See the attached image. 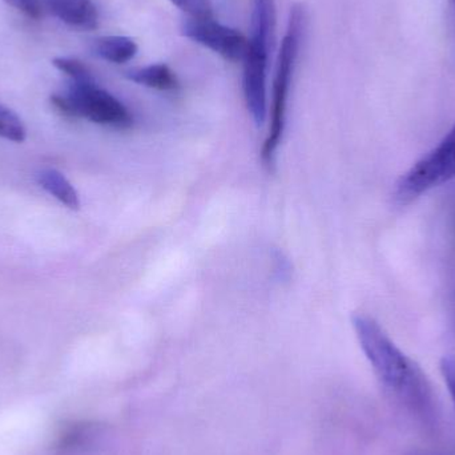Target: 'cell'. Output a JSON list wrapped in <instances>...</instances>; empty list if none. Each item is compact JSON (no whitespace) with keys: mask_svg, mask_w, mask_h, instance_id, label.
<instances>
[{"mask_svg":"<svg viewBox=\"0 0 455 455\" xmlns=\"http://www.w3.org/2000/svg\"><path fill=\"white\" fill-rule=\"evenodd\" d=\"M52 64L59 71L68 75L72 82L83 83L93 82V80H95L90 69H88V67L85 66L84 63H82V61L77 60V59L56 58L53 59Z\"/></svg>","mask_w":455,"mask_h":455,"instance_id":"7c38bea8","label":"cell"},{"mask_svg":"<svg viewBox=\"0 0 455 455\" xmlns=\"http://www.w3.org/2000/svg\"><path fill=\"white\" fill-rule=\"evenodd\" d=\"M171 2L186 11L191 18H211V5L208 0H171Z\"/></svg>","mask_w":455,"mask_h":455,"instance_id":"4fadbf2b","label":"cell"},{"mask_svg":"<svg viewBox=\"0 0 455 455\" xmlns=\"http://www.w3.org/2000/svg\"><path fill=\"white\" fill-rule=\"evenodd\" d=\"M275 26V0H254L251 37L243 58V90L246 108L257 127L264 125L267 117V60Z\"/></svg>","mask_w":455,"mask_h":455,"instance_id":"7a4b0ae2","label":"cell"},{"mask_svg":"<svg viewBox=\"0 0 455 455\" xmlns=\"http://www.w3.org/2000/svg\"><path fill=\"white\" fill-rule=\"evenodd\" d=\"M352 323L361 349L385 392L419 424L435 427L437 403L421 366L395 344L374 318L355 315Z\"/></svg>","mask_w":455,"mask_h":455,"instance_id":"6da1fadb","label":"cell"},{"mask_svg":"<svg viewBox=\"0 0 455 455\" xmlns=\"http://www.w3.org/2000/svg\"><path fill=\"white\" fill-rule=\"evenodd\" d=\"M441 373L445 379L446 387L451 393V400H453L455 408V357L454 355H446L441 361Z\"/></svg>","mask_w":455,"mask_h":455,"instance_id":"5bb4252c","label":"cell"},{"mask_svg":"<svg viewBox=\"0 0 455 455\" xmlns=\"http://www.w3.org/2000/svg\"><path fill=\"white\" fill-rule=\"evenodd\" d=\"M48 10L63 23L80 29H95L99 12L92 0H45Z\"/></svg>","mask_w":455,"mask_h":455,"instance_id":"52a82bcc","label":"cell"},{"mask_svg":"<svg viewBox=\"0 0 455 455\" xmlns=\"http://www.w3.org/2000/svg\"><path fill=\"white\" fill-rule=\"evenodd\" d=\"M455 179V124L421 159L403 173L393 191L397 204L408 205Z\"/></svg>","mask_w":455,"mask_h":455,"instance_id":"277c9868","label":"cell"},{"mask_svg":"<svg viewBox=\"0 0 455 455\" xmlns=\"http://www.w3.org/2000/svg\"><path fill=\"white\" fill-rule=\"evenodd\" d=\"M184 35L197 44L213 51L230 61L243 60L248 40L237 29L211 18L189 19L183 27Z\"/></svg>","mask_w":455,"mask_h":455,"instance_id":"8992f818","label":"cell"},{"mask_svg":"<svg viewBox=\"0 0 455 455\" xmlns=\"http://www.w3.org/2000/svg\"><path fill=\"white\" fill-rule=\"evenodd\" d=\"M51 104L67 117H84L96 124L115 130H128L133 124L130 109L93 82H72L67 95H53Z\"/></svg>","mask_w":455,"mask_h":455,"instance_id":"5b68a950","label":"cell"},{"mask_svg":"<svg viewBox=\"0 0 455 455\" xmlns=\"http://www.w3.org/2000/svg\"><path fill=\"white\" fill-rule=\"evenodd\" d=\"M138 51L135 40L128 36H104L95 42V52L109 63H128Z\"/></svg>","mask_w":455,"mask_h":455,"instance_id":"30bf717a","label":"cell"},{"mask_svg":"<svg viewBox=\"0 0 455 455\" xmlns=\"http://www.w3.org/2000/svg\"><path fill=\"white\" fill-rule=\"evenodd\" d=\"M127 77L136 84L157 91H175L179 87L175 72L167 64H149L127 72Z\"/></svg>","mask_w":455,"mask_h":455,"instance_id":"ba28073f","label":"cell"},{"mask_svg":"<svg viewBox=\"0 0 455 455\" xmlns=\"http://www.w3.org/2000/svg\"><path fill=\"white\" fill-rule=\"evenodd\" d=\"M451 12H453V18L455 21V0H451Z\"/></svg>","mask_w":455,"mask_h":455,"instance_id":"2e32d148","label":"cell"},{"mask_svg":"<svg viewBox=\"0 0 455 455\" xmlns=\"http://www.w3.org/2000/svg\"><path fill=\"white\" fill-rule=\"evenodd\" d=\"M0 136L15 143L26 140V128L20 117L3 106H0Z\"/></svg>","mask_w":455,"mask_h":455,"instance_id":"8fae6325","label":"cell"},{"mask_svg":"<svg viewBox=\"0 0 455 455\" xmlns=\"http://www.w3.org/2000/svg\"><path fill=\"white\" fill-rule=\"evenodd\" d=\"M307 13L301 4L293 5L289 13L285 36L281 43L278 53L277 69L273 83L272 109H270L269 132L261 149V160L264 165L270 167L275 163V152L283 140L285 131L286 107L291 79L299 59V48L304 39Z\"/></svg>","mask_w":455,"mask_h":455,"instance_id":"3957f363","label":"cell"},{"mask_svg":"<svg viewBox=\"0 0 455 455\" xmlns=\"http://www.w3.org/2000/svg\"><path fill=\"white\" fill-rule=\"evenodd\" d=\"M4 2L26 13L29 18L39 19L42 16L43 10L40 0H4Z\"/></svg>","mask_w":455,"mask_h":455,"instance_id":"9a60e30c","label":"cell"},{"mask_svg":"<svg viewBox=\"0 0 455 455\" xmlns=\"http://www.w3.org/2000/svg\"><path fill=\"white\" fill-rule=\"evenodd\" d=\"M40 187L69 210L80 208L79 195L63 173L56 170H44L37 175Z\"/></svg>","mask_w":455,"mask_h":455,"instance_id":"9c48e42d","label":"cell"}]
</instances>
